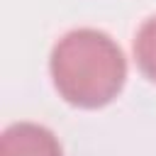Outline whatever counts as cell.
<instances>
[{
  "mask_svg": "<svg viewBox=\"0 0 156 156\" xmlns=\"http://www.w3.org/2000/svg\"><path fill=\"white\" fill-rule=\"evenodd\" d=\"M51 78L71 105L102 107L122 90L127 61L105 32L73 29L51 51Z\"/></svg>",
  "mask_w": 156,
  "mask_h": 156,
  "instance_id": "obj_1",
  "label": "cell"
},
{
  "mask_svg": "<svg viewBox=\"0 0 156 156\" xmlns=\"http://www.w3.org/2000/svg\"><path fill=\"white\" fill-rule=\"evenodd\" d=\"M0 156H63L58 139L41 124L17 122L0 139Z\"/></svg>",
  "mask_w": 156,
  "mask_h": 156,
  "instance_id": "obj_2",
  "label": "cell"
},
{
  "mask_svg": "<svg viewBox=\"0 0 156 156\" xmlns=\"http://www.w3.org/2000/svg\"><path fill=\"white\" fill-rule=\"evenodd\" d=\"M134 56L141 73L156 83V15L139 27L134 39Z\"/></svg>",
  "mask_w": 156,
  "mask_h": 156,
  "instance_id": "obj_3",
  "label": "cell"
}]
</instances>
